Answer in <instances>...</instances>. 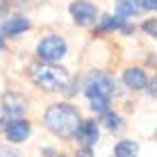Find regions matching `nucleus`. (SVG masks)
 Listing matches in <instances>:
<instances>
[{"instance_id":"obj_4","label":"nucleus","mask_w":157,"mask_h":157,"mask_svg":"<svg viewBox=\"0 0 157 157\" xmlns=\"http://www.w3.org/2000/svg\"><path fill=\"white\" fill-rule=\"evenodd\" d=\"M36 55H39L41 62H59L64 55H66V41L62 36H46V39L39 41L36 46Z\"/></svg>"},{"instance_id":"obj_1","label":"nucleus","mask_w":157,"mask_h":157,"mask_svg":"<svg viewBox=\"0 0 157 157\" xmlns=\"http://www.w3.org/2000/svg\"><path fill=\"white\" fill-rule=\"evenodd\" d=\"M80 112L75 109V107L66 105V102H59V105H50L46 109V114H43V123H46V128L50 130L52 134H57V137L62 139H71L75 134V130L80 125Z\"/></svg>"},{"instance_id":"obj_14","label":"nucleus","mask_w":157,"mask_h":157,"mask_svg":"<svg viewBox=\"0 0 157 157\" xmlns=\"http://www.w3.org/2000/svg\"><path fill=\"white\" fill-rule=\"evenodd\" d=\"M102 125L112 132H121L123 130V118L114 114V112H102Z\"/></svg>"},{"instance_id":"obj_23","label":"nucleus","mask_w":157,"mask_h":157,"mask_svg":"<svg viewBox=\"0 0 157 157\" xmlns=\"http://www.w3.org/2000/svg\"><path fill=\"white\" fill-rule=\"evenodd\" d=\"M57 157H66V155H57Z\"/></svg>"},{"instance_id":"obj_7","label":"nucleus","mask_w":157,"mask_h":157,"mask_svg":"<svg viewBox=\"0 0 157 157\" xmlns=\"http://www.w3.org/2000/svg\"><path fill=\"white\" fill-rule=\"evenodd\" d=\"M5 134H7L9 141L18 144V141H23V139L30 137V123L25 121V118H21V116L9 118V121L5 123Z\"/></svg>"},{"instance_id":"obj_9","label":"nucleus","mask_w":157,"mask_h":157,"mask_svg":"<svg viewBox=\"0 0 157 157\" xmlns=\"http://www.w3.org/2000/svg\"><path fill=\"white\" fill-rule=\"evenodd\" d=\"M25 30H30V21L25 18V16L7 18L2 25H0V34L2 36H16V34H23Z\"/></svg>"},{"instance_id":"obj_15","label":"nucleus","mask_w":157,"mask_h":157,"mask_svg":"<svg viewBox=\"0 0 157 157\" xmlns=\"http://www.w3.org/2000/svg\"><path fill=\"white\" fill-rule=\"evenodd\" d=\"M91 100V109L96 112V114H102V112H107V107H109V98L107 96H89Z\"/></svg>"},{"instance_id":"obj_20","label":"nucleus","mask_w":157,"mask_h":157,"mask_svg":"<svg viewBox=\"0 0 157 157\" xmlns=\"http://www.w3.org/2000/svg\"><path fill=\"white\" fill-rule=\"evenodd\" d=\"M75 157H94V155H91V150H89V148H84V150H80V153L75 155Z\"/></svg>"},{"instance_id":"obj_10","label":"nucleus","mask_w":157,"mask_h":157,"mask_svg":"<svg viewBox=\"0 0 157 157\" xmlns=\"http://www.w3.org/2000/svg\"><path fill=\"white\" fill-rule=\"evenodd\" d=\"M146 82H148V78L141 68H125L123 71V84L128 89H144Z\"/></svg>"},{"instance_id":"obj_2","label":"nucleus","mask_w":157,"mask_h":157,"mask_svg":"<svg viewBox=\"0 0 157 157\" xmlns=\"http://www.w3.org/2000/svg\"><path fill=\"white\" fill-rule=\"evenodd\" d=\"M30 78L36 86L46 91H66L71 86V73L64 66H57L55 62H41L30 68Z\"/></svg>"},{"instance_id":"obj_6","label":"nucleus","mask_w":157,"mask_h":157,"mask_svg":"<svg viewBox=\"0 0 157 157\" xmlns=\"http://www.w3.org/2000/svg\"><path fill=\"white\" fill-rule=\"evenodd\" d=\"M2 116H5V121H9V118H18V116H23L25 114V109H28V100L23 98L21 94H5L2 96Z\"/></svg>"},{"instance_id":"obj_22","label":"nucleus","mask_w":157,"mask_h":157,"mask_svg":"<svg viewBox=\"0 0 157 157\" xmlns=\"http://www.w3.org/2000/svg\"><path fill=\"white\" fill-rule=\"evenodd\" d=\"M0 48H2V36H0Z\"/></svg>"},{"instance_id":"obj_8","label":"nucleus","mask_w":157,"mask_h":157,"mask_svg":"<svg viewBox=\"0 0 157 157\" xmlns=\"http://www.w3.org/2000/svg\"><path fill=\"white\" fill-rule=\"evenodd\" d=\"M73 137H78L80 144L91 148V146H96V141H98V125L94 121H80V125H78Z\"/></svg>"},{"instance_id":"obj_13","label":"nucleus","mask_w":157,"mask_h":157,"mask_svg":"<svg viewBox=\"0 0 157 157\" xmlns=\"http://www.w3.org/2000/svg\"><path fill=\"white\" fill-rule=\"evenodd\" d=\"M125 25V18L123 16H102L100 25H98V32H107V30H121Z\"/></svg>"},{"instance_id":"obj_17","label":"nucleus","mask_w":157,"mask_h":157,"mask_svg":"<svg viewBox=\"0 0 157 157\" xmlns=\"http://www.w3.org/2000/svg\"><path fill=\"white\" fill-rule=\"evenodd\" d=\"M0 157H18L14 148H7V146H0Z\"/></svg>"},{"instance_id":"obj_18","label":"nucleus","mask_w":157,"mask_h":157,"mask_svg":"<svg viewBox=\"0 0 157 157\" xmlns=\"http://www.w3.org/2000/svg\"><path fill=\"white\" fill-rule=\"evenodd\" d=\"M139 5H141V9H150V12H155L157 0H139Z\"/></svg>"},{"instance_id":"obj_5","label":"nucleus","mask_w":157,"mask_h":157,"mask_svg":"<svg viewBox=\"0 0 157 157\" xmlns=\"http://www.w3.org/2000/svg\"><path fill=\"white\" fill-rule=\"evenodd\" d=\"M71 16L73 21L78 25H82V28H89V25H94L96 21H98V9H96V5L86 2V0H78V2H71Z\"/></svg>"},{"instance_id":"obj_16","label":"nucleus","mask_w":157,"mask_h":157,"mask_svg":"<svg viewBox=\"0 0 157 157\" xmlns=\"http://www.w3.org/2000/svg\"><path fill=\"white\" fill-rule=\"evenodd\" d=\"M141 28H144V32H148L150 36H155V34H157V23H155V18L146 21V23L141 25Z\"/></svg>"},{"instance_id":"obj_3","label":"nucleus","mask_w":157,"mask_h":157,"mask_svg":"<svg viewBox=\"0 0 157 157\" xmlns=\"http://www.w3.org/2000/svg\"><path fill=\"white\" fill-rule=\"evenodd\" d=\"M114 89H116V82L102 71H94L84 80V94L86 96H107L109 98V96H114Z\"/></svg>"},{"instance_id":"obj_12","label":"nucleus","mask_w":157,"mask_h":157,"mask_svg":"<svg viewBox=\"0 0 157 157\" xmlns=\"http://www.w3.org/2000/svg\"><path fill=\"white\" fill-rule=\"evenodd\" d=\"M139 144L137 141H118L114 146V157H137Z\"/></svg>"},{"instance_id":"obj_19","label":"nucleus","mask_w":157,"mask_h":157,"mask_svg":"<svg viewBox=\"0 0 157 157\" xmlns=\"http://www.w3.org/2000/svg\"><path fill=\"white\" fill-rule=\"evenodd\" d=\"M155 86H157V82H155V80H150V82H146V86H144V89L148 91L150 96H155Z\"/></svg>"},{"instance_id":"obj_21","label":"nucleus","mask_w":157,"mask_h":157,"mask_svg":"<svg viewBox=\"0 0 157 157\" xmlns=\"http://www.w3.org/2000/svg\"><path fill=\"white\" fill-rule=\"evenodd\" d=\"M5 2H12V5H21V2H25V0H5Z\"/></svg>"},{"instance_id":"obj_11","label":"nucleus","mask_w":157,"mask_h":157,"mask_svg":"<svg viewBox=\"0 0 157 157\" xmlns=\"http://www.w3.org/2000/svg\"><path fill=\"white\" fill-rule=\"evenodd\" d=\"M139 12H141L139 0H118V5H116V14L123 16V18H128V16H137Z\"/></svg>"}]
</instances>
